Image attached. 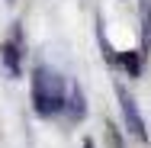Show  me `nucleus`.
Returning <instances> with one entry per match:
<instances>
[{"mask_svg": "<svg viewBox=\"0 0 151 148\" xmlns=\"http://www.w3.org/2000/svg\"><path fill=\"white\" fill-rule=\"evenodd\" d=\"M0 58H3V68H6V74H10V77H19V68H23V55H19V45L6 42V45L0 48Z\"/></svg>", "mask_w": 151, "mask_h": 148, "instance_id": "obj_3", "label": "nucleus"}, {"mask_svg": "<svg viewBox=\"0 0 151 148\" xmlns=\"http://www.w3.org/2000/svg\"><path fill=\"white\" fill-rule=\"evenodd\" d=\"M142 55L148 58V52H151V0H142Z\"/></svg>", "mask_w": 151, "mask_h": 148, "instance_id": "obj_4", "label": "nucleus"}, {"mask_svg": "<svg viewBox=\"0 0 151 148\" xmlns=\"http://www.w3.org/2000/svg\"><path fill=\"white\" fill-rule=\"evenodd\" d=\"M32 100L39 116H55L64 110V77L52 68H35L32 74Z\"/></svg>", "mask_w": 151, "mask_h": 148, "instance_id": "obj_1", "label": "nucleus"}, {"mask_svg": "<svg viewBox=\"0 0 151 148\" xmlns=\"http://www.w3.org/2000/svg\"><path fill=\"white\" fill-rule=\"evenodd\" d=\"M116 97H119V106H122V116H125V129L132 132V139H138V142H145L148 139V129H145V119L138 113V106H135V100H132V93L116 84Z\"/></svg>", "mask_w": 151, "mask_h": 148, "instance_id": "obj_2", "label": "nucleus"}, {"mask_svg": "<svg viewBox=\"0 0 151 148\" xmlns=\"http://www.w3.org/2000/svg\"><path fill=\"white\" fill-rule=\"evenodd\" d=\"M64 106H68V116L71 119L84 116V97H81V87L77 84H71V103H64Z\"/></svg>", "mask_w": 151, "mask_h": 148, "instance_id": "obj_6", "label": "nucleus"}, {"mask_svg": "<svg viewBox=\"0 0 151 148\" xmlns=\"http://www.w3.org/2000/svg\"><path fill=\"white\" fill-rule=\"evenodd\" d=\"M84 148H93V142H90V139H84Z\"/></svg>", "mask_w": 151, "mask_h": 148, "instance_id": "obj_7", "label": "nucleus"}, {"mask_svg": "<svg viewBox=\"0 0 151 148\" xmlns=\"http://www.w3.org/2000/svg\"><path fill=\"white\" fill-rule=\"evenodd\" d=\"M142 58H145L142 52H122V55H119V64L132 74V77H138V74H142Z\"/></svg>", "mask_w": 151, "mask_h": 148, "instance_id": "obj_5", "label": "nucleus"}]
</instances>
